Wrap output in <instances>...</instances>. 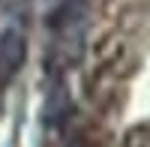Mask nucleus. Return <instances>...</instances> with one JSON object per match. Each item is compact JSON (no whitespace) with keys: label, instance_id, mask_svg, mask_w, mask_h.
Masks as SVG:
<instances>
[{"label":"nucleus","instance_id":"obj_1","mask_svg":"<svg viewBox=\"0 0 150 147\" xmlns=\"http://www.w3.org/2000/svg\"><path fill=\"white\" fill-rule=\"evenodd\" d=\"M24 33L15 30V27H6L0 33V84H6L18 75V69L24 63Z\"/></svg>","mask_w":150,"mask_h":147},{"label":"nucleus","instance_id":"obj_2","mask_svg":"<svg viewBox=\"0 0 150 147\" xmlns=\"http://www.w3.org/2000/svg\"><path fill=\"white\" fill-rule=\"evenodd\" d=\"M69 108H72V102H69V93H66L63 87H54L51 93H48V99H45L42 117L48 120V123H57V120L69 117Z\"/></svg>","mask_w":150,"mask_h":147},{"label":"nucleus","instance_id":"obj_3","mask_svg":"<svg viewBox=\"0 0 150 147\" xmlns=\"http://www.w3.org/2000/svg\"><path fill=\"white\" fill-rule=\"evenodd\" d=\"M75 147H81V144H75Z\"/></svg>","mask_w":150,"mask_h":147}]
</instances>
